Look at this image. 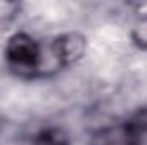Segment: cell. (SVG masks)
<instances>
[{
    "instance_id": "cell-6",
    "label": "cell",
    "mask_w": 147,
    "mask_h": 145,
    "mask_svg": "<svg viewBox=\"0 0 147 145\" xmlns=\"http://www.w3.org/2000/svg\"><path fill=\"white\" fill-rule=\"evenodd\" d=\"M22 12V5L19 2L0 0V29L12 26Z\"/></svg>"
},
{
    "instance_id": "cell-2",
    "label": "cell",
    "mask_w": 147,
    "mask_h": 145,
    "mask_svg": "<svg viewBox=\"0 0 147 145\" xmlns=\"http://www.w3.org/2000/svg\"><path fill=\"white\" fill-rule=\"evenodd\" d=\"M48 46L60 68H69L84 60L89 50V41L80 31H65L57 34L48 43Z\"/></svg>"
},
{
    "instance_id": "cell-5",
    "label": "cell",
    "mask_w": 147,
    "mask_h": 145,
    "mask_svg": "<svg viewBox=\"0 0 147 145\" xmlns=\"http://www.w3.org/2000/svg\"><path fill=\"white\" fill-rule=\"evenodd\" d=\"M123 121L134 144L147 145V104L135 108Z\"/></svg>"
},
{
    "instance_id": "cell-4",
    "label": "cell",
    "mask_w": 147,
    "mask_h": 145,
    "mask_svg": "<svg viewBox=\"0 0 147 145\" xmlns=\"http://www.w3.org/2000/svg\"><path fill=\"white\" fill-rule=\"evenodd\" d=\"M29 145H72V138L63 126L45 125L33 133Z\"/></svg>"
},
{
    "instance_id": "cell-8",
    "label": "cell",
    "mask_w": 147,
    "mask_h": 145,
    "mask_svg": "<svg viewBox=\"0 0 147 145\" xmlns=\"http://www.w3.org/2000/svg\"><path fill=\"white\" fill-rule=\"evenodd\" d=\"M130 10L135 15V19H147V2L130 3Z\"/></svg>"
},
{
    "instance_id": "cell-3",
    "label": "cell",
    "mask_w": 147,
    "mask_h": 145,
    "mask_svg": "<svg viewBox=\"0 0 147 145\" xmlns=\"http://www.w3.org/2000/svg\"><path fill=\"white\" fill-rule=\"evenodd\" d=\"M87 145H135L125 121H113L108 125H101L96 130L91 132L89 135V144Z\"/></svg>"
},
{
    "instance_id": "cell-9",
    "label": "cell",
    "mask_w": 147,
    "mask_h": 145,
    "mask_svg": "<svg viewBox=\"0 0 147 145\" xmlns=\"http://www.w3.org/2000/svg\"><path fill=\"white\" fill-rule=\"evenodd\" d=\"M5 121H7V118H5V114H3V111L0 109V133H2V130L5 128Z\"/></svg>"
},
{
    "instance_id": "cell-1",
    "label": "cell",
    "mask_w": 147,
    "mask_h": 145,
    "mask_svg": "<svg viewBox=\"0 0 147 145\" xmlns=\"http://www.w3.org/2000/svg\"><path fill=\"white\" fill-rule=\"evenodd\" d=\"M5 67L19 79H39L60 72L50 46L28 31H16L3 44Z\"/></svg>"
},
{
    "instance_id": "cell-7",
    "label": "cell",
    "mask_w": 147,
    "mask_h": 145,
    "mask_svg": "<svg viewBox=\"0 0 147 145\" xmlns=\"http://www.w3.org/2000/svg\"><path fill=\"white\" fill-rule=\"evenodd\" d=\"M128 38L137 50L147 51V19H135L130 28Z\"/></svg>"
}]
</instances>
